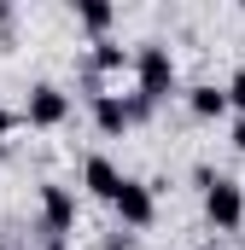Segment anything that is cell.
I'll return each mask as SVG.
<instances>
[{
    "instance_id": "cell-1",
    "label": "cell",
    "mask_w": 245,
    "mask_h": 250,
    "mask_svg": "<svg viewBox=\"0 0 245 250\" xmlns=\"http://www.w3.org/2000/svg\"><path fill=\"white\" fill-rule=\"evenodd\" d=\"M193 181H198V192H204V221H210L216 233H240L245 227V187L234 181V175H216L210 163H198Z\"/></svg>"
},
{
    "instance_id": "cell-2",
    "label": "cell",
    "mask_w": 245,
    "mask_h": 250,
    "mask_svg": "<svg viewBox=\"0 0 245 250\" xmlns=\"http://www.w3.org/2000/svg\"><path fill=\"white\" fill-rule=\"evenodd\" d=\"M134 93L146 105H164L170 93H181V64L164 41H140L134 47Z\"/></svg>"
},
{
    "instance_id": "cell-3",
    "label": "cell",
    "mask_w": 245,
    "mask_h": 250,
    "mask_svg": "<svg viewBox=\"0 0 245 250\" xmlns=\"http://www.w3.org/2000/svg\"><path fill=\"white\" fill-rule=\"evenodd\" d=\"M88 111H94V128H99L105 140H117V134H128V128L152 123V111H158V105H146L140 93H94V99H88Z\"/></svg>"
},
{
    "instance_id": "cell-4",
    "label": "cell",
    "mask_w": 245,
    "mask_h": 250,
    "mask_svg": "<svg viewBox=\"0 0 245 250\" xmlns=\"http://www.w3.org/2000/svg\"><path fill=\"white\" fill-rule=\"evenodd\" d=\"M111 209H117V227H128V233H146V227L158 221V187H152V181H134V175H128Z\"/></svg>"
},
{
    "instance_id": "cell-5",
    "label": "cell",
    "mask_w": 245,
    "mask_h": 250,
    "mask_svg": "<svg viewBox=\"0 0 245 250\" xmlns=\"http://www.w3.org/2000/svg\"><path fill=\"white\" fill-rule=\"evenodd\" d=\"M24 123L29 128H64L70 123V93L59 82H35L29 99H24Z\"/></svg>"
},
{
    "instance_id": "cell-6",
    "label": "cell",
    "mask_w": 245,
    "mask_h": 250,
    "mask_svg": "<svg viewBox=\"0 0 245 250\" xmlns=\"http://www.w3.org/2000/svg\"><path fill=\"white\" fill-rule=\"evenodd\" d=\"M41 233L47 239H70L76 233V192L64 181H41Z\"/></svg>"
},
{
    "instance_id": "cell-7",
    "label": "cell",
    "mask_w": 245,
    "mask_h": 250,
    "mask_svg": "<svg viewBox=\"0 0 245 250\" xmlns=\"http://www.w3.org/2000/svg\"><path fill=\"white\" fill-rule=\"evenodd\" d=\"M122 181H128V175H122V169L105 157V151H88V157H82V192H88V198H99V204H117Z\"/></svg>"
},
{
    "instance_id": "cell-8",
    "label": "cell",
    "mask_w": 245,
    "mask_h": 250,
    "mask_svg": "<svg viewBox=\"0 0 245 250\" xmlns=\"http://www.w3.org/2000/svg\"><path fill=\"white\" fill-rule=\"evenodd\" d=\"M134 76V53H122V41H94L82 59V82H105V76Z\"/></svg>"
},
{
    "instance_id": "cell-9",
    "label": "cell",
    "mask_w": 245,
    "mask_h": 250,
    "mask_svg": "<svg viewBox=\"0 0 245 250\" xmlns=\"http://www.w3.org/2000/svg\"><path fill=\"white\" fill-rule=\"evenodd\" d=\"M187 111L198 117V123H216V117H228L234 105H228V82L216 87V82H193L187 87Z\"/></svg>"
},
{
    "instance_id": "cell-10",
    "label": "cell",
    "mask_w": 245,
    "mask_h": 250,
    "mask_svg": "<svg viewBox=\"0 0 245 250\" xmlns=\"http://www.w3.org/2000/svg\"><path fill=\"white\" fill-rule=\"evenodd\" d=\"M76 23H82L94 41H111V23H117V12H111L105 0H82V6H76Z\"/></svg>"
},
{
    "instance_id": "cell-11",
    "label": "cell",
    "mask_w": 245,
    "mask_h": 250,
    "mask_svg": "<svg viewBox=\"0 0 245 250\" xmlns=\"http://www.w3.org/2000/svg\"><path fill=\"white\" fill-rule=\"evenodd\" d=\"M99 250H140V233H128V227H111V233L99 239Z\"/></svg>"
},
{
    "instance_id": "cell-12",
    "label": "cell",
    "mask_w": 245,
    "mask_h": 250,
    "mask_svg": "<svg viewBox=\"0 0 245 250\" xmlns=\"http://www.w3.org/2000/svg\"><path fill=\"white\" fill-rule=\"evenodd\" d=\"M228 105H234V117H245V64L228 76Z\"/></svg>"
},
{
    "instance_id": "cell-13",
    "label": "cell",
    "mask_w": 245,
    "mask_h": 250,
    "mask_svg": "<svg viewBox=\"0 0 245 250\" xmlns=\"http://www.w3.org/2000/svg\"><path fill=\"white\" fill-rule=\"evenodd\" d=\"M18 123H24V111H6V105H0V151H6V140H12Z\"/></svg>"
},
{
    "instance_id": "cell-14",
    "label": "cell",
    "mask_w": 245,
    "mask_h": 250,
    "mask_svg": "<svg viewBox=\"0 0 245 250\" xmlns=\"http://www.w3.org/2000/svg\"><path fill=\"white\" fill-rule=\"evenodd\" d=\"M12 23H18V6L0 0V41H12Z\"/></svg>"
},
{
    "instance_id": "cell-15",
    "label": "cell",
    "mask_w": 245,
    "mask_h": 250,
    "mask_svg": "<svg viewBox=\"0 0 245 250\" xmlns=\"http://www.w3.org/2000/svg\"><path fill=\"white\" fill-rule=\"evenodd\" d=\"M228 140H234V151L245 157V117H234V128H228Z\"/></svg>"
},
{
    "instance_id": "cell-16",
    "label": "cell",
    "mask_w": 245,
    "mask_h": 250,
    "mask_svg": "<svg viewBox=\"0 0 245 250\" xmlns=\"http://www.w3.org/2000/svg\"><path fill=\"white\" fill-rule=\"evenodd\" d=\"M35 250H70V239H41Z\"/></svg>"
}]
</instances>
